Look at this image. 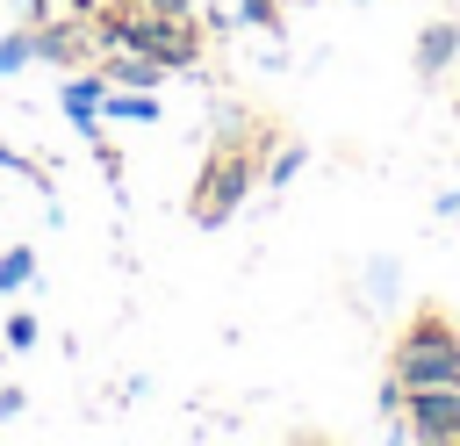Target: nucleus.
Listing matches in <instances>:
<instances>
[{
  "label": "nucleus",
  "instance_id": "nucleus-8",
  "mask_svg": "<svg viewBox=\"0 0 460 446\" xmlns=\"http://www.w3.org/2000/svg\"><path fill=\"white\" fill-rule=\"evenodd\" d=\"M101 72H108V86H151V94L165 86V65H158V58H144V50H122V58H108Z\"/></svg>",
  "mask_w": 460,
  "mask_h": 446
},
{
  "label": "nucleus",
  "instance_id": "nucleus-12",
  "mask_svg": "<svg viewBox=\"0 0 460 446\" xmlns=\"http://www.w3.org/2000/svg\"><path fill=\"white\" fill-rule=\"evenodd\" d=\"M395 281H402L395 259H374V266H367V309H388V302H395Z\"/></svg>",
  "mask_w": 460,
  "mask_h": 446
},
{
  "label": "nucleus",
  "instance_id": "nucleus-16",
  "mask_svg": "<svg viewBox=\"0 0 460 446\" xmlns=\"http://www.w3.org/2000/svg\"><path fill=\"white\" fill-rule=\"evenodd\" d=\"M36 338H43V324H36L29 309H14V317H7V345H14V352H29Z\"/></svg>",
  "mask_w": 460,
  "mask_h": 446
},
{
  "label": "nucleus",
  "instance_id": "nucleus-7",
  "mask_svg": "<svg viewBox=\"0 0 460 446\" xmlns=\"http://www.w3.org/2000/svg\"><path fill=\"white\" fill-rule=\"evenodd\" d=\"M101 122H158V94L151 86H108Z\"/></svg>",
  "mask_w": 460,
  "mask_h": 446
},
{
  "label": "nucleus",
  "instance_id": "nucleus-11",
  "mask_svg": "<svg viewBox=\"0 0 460 446\" xmlns=\"http://www.w3.org/2000/svg\"><path fill=\"white\" fill-rule=\"evenodd\" d=\"M36 58L43 65H72L79 58V29H36Z\"/></svg>",
  "mask_w": 460,
  "mask_h": 446
},
{
  "label": "nucleus",
  "instance_id": "nucleus-4",
  "mask_svg": "<svg viewBox=\"0 0 460 446\" xmlns=\"http://www.w3.org/2000/svg\"><path fill=\"white\" fill-rule=\"evenodd\" d=\"M402 424L410 439H460V381H438V388H402Z\"/></svg>",
  "mask_w": 460,
  "mask_h": 446
},
{
  "label": "nucleus",
  "instance_id": "nucleus-1",
  "mask_svg": "<svg viewBox=\"0 0 460 446\" xmlns=\"http://www.w3.org/2000/svg\"><path fill=\"white\" fill-rule=\"evenodd\" d=\"M101 36H108L115 50H144V58H158L165 72L201 65L194 7H187V14H180V7H115V14H101Z\"/></svg>",
  "mask_w": 460,
  "mask_h": 446
},
{
  "label": "nucleus",
  "instance_id": "nucleus-18",
  "mask_svg": "<svg viewBox=\"0 0 460 446\" xmlns=\"http://www.w3.org/2000/svg\"><path fill=\"white\" fill-rule=\"evenodd\" d=\"M144 7H180V14H187V7H194V0H144Z\"/></svg>",
  "mask_w": 460,
  "mask_h": 446
},
{
  "label": "nucleus",
  "instance_id": "nucleus-15",
  "mask_svg": "<svg viewBox=\"0 0 460 446\" xmlns=\"http://www.w3.org/2000/svg\"><path fill=\"white\" fill-rule=\"evenodd\" d=\"M0 165H7V173H22V180H29V187H36L43 201H50V180H43V165H36V158H22L14 144H0Z\"/></svg>",
  "mask_w": 460,
  "mask_h": 446
},
{
  "label": "nucleus",
  "instance_id": "nucleus-5",
  "mask_svg": "<svg viewBox=\"0 0 460 446\" xmlns=\"http://www.w3.org/2000/svg\"><path fill=\"white\" fill-rule=\"evenodd\" d=\"M58 101H65V122H72V129H79V137L93 144V137H101V101H108V72H79V79H65V94H58Z\"/></svg>",
  "mask_w": 460,
  "mask_h": 446
},
{
  "label": "nucleus",
  "instance_id": "nucleus-13",
  "mask_svg": "<svg viewBox=\"0 0 460 446\" xmlns=\"http://www.w3.org/2000/svg\"><path fill=\"white\" fill-rule=\"evenodd\" d=\"M302 165H309V151H302V144H280V151H273V165H266L259 180H266V187H288Z\"/></svg>",
  "mask_w": 460,
  "mask_h": 446
},
{
  "label": "nucleus",
  "instance_id": "nucleus-9",
  "mask_svg": "<svg viewBox=\"0 0 460 446\" xmlns=\"http://www.w3.org/2000/svg\"><path fill=\"white\" fill-rule=\"evenodd\" d=\"M36 281V252L29 245H7L0 252V295H14V288H29Z\"/></svg>",
  "mask_w": 460,
  "mask_h": 446
},
{
  "label": "nucleus",
  "instance_id": "nucleus-2",
  "mask_svg": "<svg viewBox=\"0 0 460 446\" xmlns=\"http://www.w3.org/2000/svg\"><path fill=\"white\" fill-rule=\"evenodd\" d=\"M395 381L402 388H438V381H460V331L438 317V309H417L395 338Z\"/></svg>",
  "mask_w": 460,
  "mask_h": 446
},
{
  "label": "nucleus",
  "instance_id": "nucleus-6",
  "mask_svg": "<svg viewBox=\"0 0 460 446\" xmlns=\"http://www.w3.org/2000/svg\"><path fill=\"white\" fill-rule=\"evenodd\" d=\"M453 65H460V22H424L417 29V79L438 86Z\"/></svg>",
  "mask_w": 460,
  "mask_h": 446
},
{
  "label": "nucleus",
  "instance_id": "nucleus-17",
  "mask_svg": "<svg viewBox=\"0 0 460 446\" xmlns=\"http://www.w3.org/2000/svg\"><path fill=\"white\" fill-rule=\"evenodd\" d=\"M22 410H29V396H22V381H0V424H7V417H22Z\"/></svg>",
  "mask_w": 460,
  "mask_h": 446
},
{
  "label": "nucleus",
  "instance_id": "nucleus-14",
  "mask_svg": "<svg viewBox=\"0 0 460 446\" xmlns=\"http://www.w3.org/2000/svg\"><path fill=\"white\" fill-rule=\"evenodd\" d=\"M237 22H252V29H273V36H288V14H280V0H237Z\"/></svg>",
  "mask_w": 460,
  "mask_h": 446
},
{
  "label": "nucleus",
  "instance_id": "nucleus-10",
  "mask_svg": "<svg viewBox=\"0 0 460 446\" xmlns=\"http://www.w3.org/2000/svg\"><path fill=\"white\" fill-rule=\"evenodd\" d=\"M29 65H36V29L0 36V79H14V72H29Z\"/></svg>",
  "mask_w": 460,
  "mask_h": 446
},
{
  "label": "nucleus",
  "instance_id": "nucleus-3",
  "mask_svg": "<svg viewBox=\"0 0 460 446\" xmlns=\"http://www.w3.org/2000/svg\"><path fill=\"white\" fill-rule=\"evenodd\" d=\"M252 180H259V165H252L237 144H216L208 165H201V187H194V223H201V230H223V223L252 201Z\"/></svg>",
  "mask_w": 460,
  "mask_h": 446
},
{
  "label": "nucleus",
  "instance_id": "nucleus-19",
  "mask_svg": "<svg viewBox=\"0 0 460 446\" xmlns=\"http://www.w3.org/2000/svg\"><path fill=\"white\" fill-rule=\"evenodd\" d=\"M79 7H101V0H79Z\"/></svg>",
  "mask_w": 460,
  "mask_h": 446
}]
</instances>
